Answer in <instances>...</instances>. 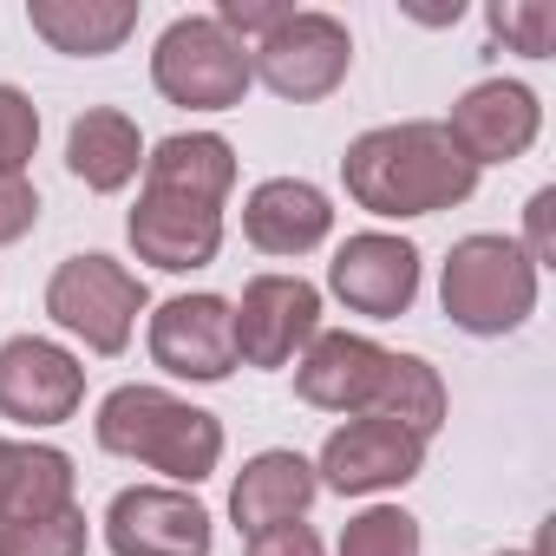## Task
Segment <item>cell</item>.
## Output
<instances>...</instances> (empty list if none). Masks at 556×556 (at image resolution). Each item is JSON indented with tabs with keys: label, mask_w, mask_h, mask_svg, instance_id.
Returning <instances> with one entry per match:
<instances>
[{
	"label": "cell",
	"mask_w": 556,
	"mask_h": 556,
	"mask_svg": "<svg viewBox=\"0 0 556 556\" xmlns=\"http://www.w3.org/2000/svg\"><path fill=\"white\" fill-rule=\"evenodd\" d=\"M348 190L374 216H432L478 190V164L452 144L445 125H380L341 157Z\"/></svg>",
	"instance_id": "obj_1"
},
{
	"label": "cell",
	"mask_w": 556,
	"mask_h": 556,
	"mask_svg": "<svg viewBox=\"0 0 556 556\" xmlns=\"http://www.w3.org/2000/svg\"><path fill=\"white\" fill-rule=\"evenodd\" d=\"M99 445L118 458H138L177 484H197L223 458V426L164 387H118L99 406Z\"/></svg>",
	"instance_id": "obj_2"
},
{
	"label": "cell",
	"mask_w": 556,
	"mask_h": 556,
	"mask_svg": "<svg viewBox=\"0 0 556 556\" xmlns=\"http://www.w3.org/2000/svg\"><path fill=\"white\" fill-rule=\"evenodd\" d=\"M536 308V262L510 236H465L445 262V315L465 334H510Z\"/></svg>",
	"instance_id": "obj_3"
},
{
	"label": "cell",
	"mask_w": 556,
	"mask_h": 556,
	"mask_svg": "<svg viewBox=\"0 0 556 556\" xmlns=\"http://www.w3.org/2000/svg\"><path fill=\"white\" fill-rule=\"evenodd\" d=\"M151 79L170 105H190V112H229L242 105L249 92V47L229 40L216 21L190 14V21H170L157 53H151Z\"/></svg>",
	"instance_id": "obj_4"
},
{
	"label": "cell",
	"mask_w": 556,
	"mask_h": 556,
	"mask_svg": "<svg viewBox=\"0 0 556 556\" xmlns=\"http://www.w3.org/2000/svg\"><path fill=\"white\" fill-rule=\"evenodd\" d=\"M47 315L66 334H79L92 354H125L138 315H144V282L112 255H73L47 282Z\"/></svg>",
	"instance_id": "obj_5"
},
{
	"label": "cell",
	"mask_w": 556,
	"mask_h": 556,
	"mask_svg": "<svg viewBox=\"0 0 556 556\" xmlns=\"http://www.w3.org/2000/svg\"><path fill=\"white\" fill-rule=\"evenodd\" d=\"M354 66V40L334 14H289L268 40H255L249 53V73L268 79V92H282L295 105L308 99H328Z\"/></svg>",
	"instance_id": "obj_6"
},
{
	"label": "cell",
	"mask_w": 556,
	"mask_h": 556,
	"mask_svg": "<svg viewBox=\"0 0 556 556\" xmlns=\"http://www.w3.org/2000/svg\"><path fill=\"white\" fill-rule=\"evenodd\" d=\"M105 543H112V556H210V510L190 491L138 484V491L112 497Z\"/></svg>",
	"instance_id": "obj_7"
},
{
	"label": "cell",
	"mask_w": 556,
	"mask_h": 556,
	"mask_svg": "<svg viewBox=\"0 0 556 556\" xmlns=\"http://www.w3.org/2000/svg\"><path fill=\"white\" fill-rule=\"evenodd\" d=\"M419 465H426V439H419L413 426H400V419L367 413V419H348V426L321 445V465H315V471H321L341 497H367V491H387V484L419 478Z\"/></svg>",
	"instance_id": "obj_8"
},
{
	"label": "cell",
	"mask_w": 556,
	"mask_h": 556,
	"mask_svg": "<svg viewBox=\"0 0 556 556\" xmlns=\"http://www.w3.org/2000/svg\"><path fill=\"white\" fill-rule=\"evenodd\" d=\"M315 328H321L315 282H302V275H255L236 308V361L282 367V361H295L302 341H315Z\"/></svg>",
	"instance_id": "obj_9"
},
{
	"label": "cell",
	"mask_w": 556,
	"mask_h": 556,
	"mask_svg": "<svg viewBox=\"0 0 556 556\" xmlns=\"http://www.w3.org/2000/svg\"><path fill=\"white\" fill-rule=\"evenodd\" d=\"M151 361L177 380H229V367H236V308L223 295H170L151 315Z\"/></svg>",
	"instance_id": "obj_10"
},
{
	"label": "cell",
	"mask_w": 556,
	"mask_h": 556,
	"mask_svg": "<svg viewBox=\"0 0 556 556\" xmlns=\"http://www.w3.org/2000/svg\"><path fill=\"white\" fill-rule=\"evenodd\" d=\"M79 400H86V367L66 348L34 341V334L0 348V413H8V419L60 426V419L79 413Z\"/></svg>",
	"instance_id": "obj_11"
},
{
	"label": "cell",
	"mask_w": 556,
	"mask_h": 556,
	"mask_svg": "<svg viewBox=\"0 0 556 556\" xmlns=\"http://www.w3.org/2000/svg\"><path fill=\"white\" fill-rule=\"evenodd\" d=\"M328 282L334 295L354 308V315H374V321H393L413 308L419 295V249L400 242V236H348L341 255L328 262Z\"/></svg>",
	"instance_id": "obj_12"
},
{
	"label": "cell",
	"mask_w": 556,
	"mask_h": 556,
	"mask_svg": "<svg viewBox=\"0 0 556 556\" xmlns=\"http://www.w3.org/2000/svg\"><path fill=\"white\" fill-rule=\"evenodd\" d=\"M387 374H393V354L374 348L367 334H315L295 367V393L328 413H380Z\"/></svg>",
	"instance_id": "obj_13"
},
{
	"label": "cell",
	"mask_w": 556,
	"mask_h": 556,
	"mask_svg": "<svg viewBox=\"0 0 556 556\" xmlns=\"http://www.w3.org/2000/svg\"><path fill=\"white\" fill-rule=\"evenodd\" d=\"M536 99H530V86H517V79H484V86H471L458 105H452V144L471 157V164H510V157H523L530 151V138H536Z\"/></svg>",
	"instance_id": "obj_14"
},
{
	"label": "cell",
	"mask_w": 556,
	"mask_h": 556,
	"mask_svg": "<svg viewBox=\"0 0 556 556\" xmlns=\"http://www.w3.org/2000/svg\"><path fill=\"white\" fill-rule=\"evenodd\" d=\"M216 242H223V210H210V203H190V197H170V190H144L138 210H131V249L151 268L190 275V268L216 262Z\"/></svg>",
	"instance_id": "obj_15"
},
{
	"label": "cell",
	"mask_w": 556,
	"mask_h": 556,
	"mask_svg": "<svg viewBox=\"0 0 556 556\" xmlns=\"http://www.w3.org/2000/svg\"><path fill=\"white\" fill-rule=\"evenodd\" d=\"M315 491H321V478L302 452H262V458L242 465V478L229 491V517H236L242 536H262L275 523H295L315 504Z\"/></svg>",
	"instance_id": "obj_16"
},
{
	"label": "cell",
	"mask_w": 556,
	"mask_h": 556,
	"mask_svg": "<svg viewBox=\"0 0 556 556\" xmlns=\"http://www.w3.org/2000/svg\"><path fill=\"white\" fill-rule=\"evenodd\" d=\"M328 223H334L328 197L315 184H302V177H268L249 197V210H242L249 242L268 249V255H302V249H315L328 236Z\"/></svg>",
	"instance_id": "obj_17"
},
{
	"label": "cell",
	"mask_w": 556,
	"mask_h": 556,
	"mask_svg": "<svg viewBox=\"0 0 556 556\" xmlns=\"http://www.w3.org/2000/svg\"><path fill=\"white\" fill-rule=\"evenodd\" d=\"M229 184H236V151L216 131H177L144 157V190H170V197L223 210Z\"/></svg>",
	"instance_id": "obj_18"
},
{
	"label": "cell",
	"mask_w": 556,
	"mask_h": 556,
	"mask_svg": "<svg viewBox=\"0 0 556 556\" xmlns=\"http://www.w3.org/2000/svg\"><path fill=\"white\" fill-rule=\"evenodd\" d=\"M27 21H34V34L47 47L99 60V53H112L138 27V8H131V0H34Z\"/></svg>",
	"instance_id": "obj_19"
},
{
	"label": "cell",
	"mask_w": 556,
	"mask_h": 556,
	"mask_svg": "<svg viewBox=\"0 0 556 556\" xmlns=\"http://www.w3.org/2000/svg\"><path fill=\"white\" fill-rule=\"evenodd\" d=\"M73 504V458L53 445H8L0 439V523L47 517Z\"/></svg>",
	"instance_id": "obj_20"
},
{
	"label": "cell",
	"mask_w": 556,
	"mask_h": 556,
	"mask_svg": "<svg viewBox=\"0 0 556 556\" xmlns=\"http://www.w3.org/2000/svg\"><path fill=\"white\" fill-rule=\"evenodd\" d=\"M138 125L125 118V112H86V118H73V131H66V164H73V177L86 184V190H125L131 177H138Z\"/></svg>",
	"instance_id": "obj_21"
},
{
	"label": "cell",
	"mask_w": 556,
	"mask_h": 556,
	"mask_svg": "<svg viewBox=\"0 0 556 556\" xmlns=\"http://www.w3.org/2000/svg\"><path fill=\"white\" fill-rule=\"evenodd\" d=\"M380 419H400V426H413L419 439H432V432H439V419H445V387H439V374H432L419 354H393Z\"/></svg>",
	"instance_id": "obj_22"
},
{
	"label": "cell",
	"mask_w": 556,
	"mask_h": 556,
	"mask_svg": "<svg viewBox=\"0 0 556 556\" xmlns=\"http://www.w3.org/2000/svg\"><path fill=\"white\" fill-rule=\"evenodd\" d=\"M0 556H86V517H79V504L47 510V517L0 523Z\"/></svg>",
	"instance_id": "obj_23"
},
{
	"label": "cell",
	"mask_w": 556,
	"mask_h": 556,
	"mask_svg": "<svg viewBox=\"0 0 556 556\" xmlns=\"http://www.w3.org/2000/svg\"><path fill=\"white\" fill-rule=\"evenodd\" d=\"M341 556H419V523L406 510H393V504L361 510L341 530Z\"/></svg>",
	"instance_id": "obj_24"
},
{
	"label": "cell",
	"mask_w": 556,
	"mask_h": 556,
	"mask_svg": "<svg viewBox=\"0 0 556 556\" xmlns=\"http://www.w3.org/2000/svg\"><path fill=\"white\" fill-rule=\"evenodd\" d=\"M491 34L510 40L517 53L543 60L556 47V8H549V0H497V8H491Z\"/></svg>",
	"instance_id": "obj_25"
},
{
	"label": "cell",
	"mask_w": 556,
	"mask_h": 556,
	"mask_svg": "<svg viewBox=\"0 0 556 556\" xmlns=\"http://www.w3.org/2000/svg\"><path fill=\"white\" fill-rule=\"evenodd\" d=\"M34 144H40L34 99L14 92V86H0V177H21V164L34 157Z\"/></svg>",
	"instance_id": "obj_26"
},
{
	"label": "cell",
	"mask_w": 556,
	"mask_h": 556,
	"mask_svg": "<svg viewBox=\"0 0 556 556\" xmlns=\"http://www.w3.org/2000/svg\"><path fill=\"white\" fill-rule=\"evenodd\" d=\"M289 14H295V8H268V0H223V8H216V27H223L229 40L242 34V47H249V40H268Z\"/></svg>",
	"instance_id": "obj_27"
},
{
	"label": "cell",
	"mask_w": 556,
	"mask_h": 556,
	"mask_svg": "<svg viewBox=\"0 0 556 556\" xmlns=\"http://www.w3.org/2000/svg\"><path fill=\"white\" fill-rule=\"evenodd\" d=\"M34 216H40L34 184H27V177H0V242L27 236V229H34Z\"/></svg>",
	"instance_id": "obj_28"
},
{
	"label": "cell",
	"mask_w": 556,
	"mask_h": 556,
	"mask_svg": "<svg viewBox=\"0 0 556 556\" xmlns=\"http://www.w3.org/2000/svg\"><path fill=\"white\" fill-rule=\"evenodd\" d=\"M242 556H321V536H315L308 523H275V530L249 536Z\"/></svg>",
	"instance_id": "obj_29"
},
{
	"label": "cell",
	"mask_w": 556,
	"mask_h": 556,
	"mask_svg": "<svg viewBox=\"0 0 556 556\" xmlns=\"http://www.w3.org/2000/svg\"><path fill=\"white\" fill-rule=\"evenodd\" d=\"M549 216H556V190H536L530 197V249H523L530 262H549L556 255V223Z\"/></svg>",
	"instance_id": "obj_30"
},
{
	"label": "cell",
	"mask_w": 556,
	"mask_h": 556,
	"mask_svg": "<svg viewBox=\"0 0 556 556\" xmlns=\"http://www.w3.org/2000/svg\"><path fill=\"white\" fill-rule=\"evenodd\" d=\"M504 556H536V549H504Z\"/></svg>",
	"instance_id": "obj_31"
}]
</instances>
